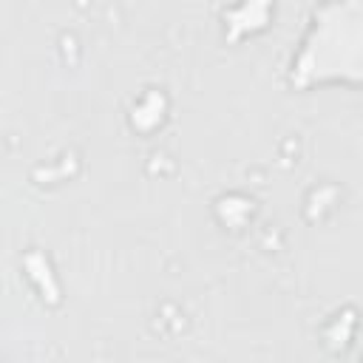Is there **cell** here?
<instances>
[{
	"mask_svg": "<svg viewBox=\"0 0 363 363\" xmlns=\"http://www.w3.org/2000/svg\"><path fill=\"white\" fill-rule=\"evenodd\" d=\"M289 85H363V6H323L315 11L289 60Z\"/></svg>",
	"mask_w": 363,
	"mask_h": 363,
	"instance_id": "1",
	"label": "cell"
}]
</instances>
